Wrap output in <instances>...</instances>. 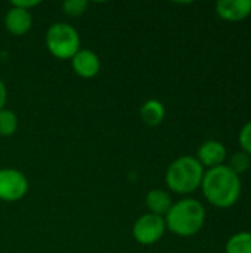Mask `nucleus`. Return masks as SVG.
Here are the masks:
<instances>
[{"mask_svg": "<svg viewBox=\"0 0 251 253\" xmlns=\"http://www.w3.org/2000/svg\"><path fill=\"white\" fill-rule=\"evenodd\" d=\"M206 199L217 208L232 206L241 194V179L229 166L210 168L201 181Z\"/></svg>", "mask_w": 251, "mask_h": 253, "instance_id": "f257e3e1", "label": "nucleus"}, {"mask_svg": "<svg viewBox=\"0 0 251 253\" xmlns=\"http://www.w3.org/2000/svg\"><path fill=\"white\" fill-rule=\"evenodd\" d=\"M166 228L172 233L189 237L197 234L206 221V209L195 199H183L175 203L166 215Z\"/></svg>", "mask_w": 251, "mask_h": 253, "instance_id": "f03ea898", "label": "nucleus"}, {"mask_svg": "<svg viewBox=\"0 0 251 253\" xmlns=\"http://www.w3.org/2000/svg\"><path fill=\"white\" fill-rule=\"evenodd\" d=\"M204 169L197 157L183 156L176 159L166 172L167 187L179 194H188L195 191L203 181Z\"/></svg>", "mask_w": 251, "mask_h": 253, "instance_id": "7ed1b4c3", "label": "nucleus"}, {"mask_svg": "<svg viewBox=\"0 0 251 253\" xmlns=\"http://www.w3.org/2000/svg\"><path fill=\"white\" fill-rule=\"evenodd\" d=\"M80 36L67 22H55L46 33V47L58 59H71L80 50Z\"/></svg>", "mask_w": 251, "mask_h": 253, "instance_id": "20e7f679", "label": "nucleus"}, {"mask_svg": "<svg viewBox=\"0 0 251 253\" xmlns=\"http://www.w3.org/2000/svg\"><path fill=\"white\" fill-rule=\"evenodd\" d=\"M166 231V221L163 216L154 213H145L133 224V237L139 245L149 246L157 243Z\"/></svg>", "mask_w": 251, "mask_h": 253, "instance_id": "39448f33", "label": "nucleus"}, {"mask_svg": "<svg viewBox=\"0 0 251 253\" xmlns=\"http://www.w3.org/2000/svg\"><path fill=\"white\" fill-rule=\"evenodd\" d=\"M28 191L27 176L16 169H0V200L1 202H18Z\"/></svg>", "mask_w": 251, "mask_h": 253, "instance_id": "423d86ee", "label": "nucleus"}, {"mask_svg": "<svg viewBox=\"0 0 251 253\" xmlns=\"http://www.w3.org/2000/svg\"><path fill=\"white\" fill-rule=\"evenodd\" d=\"M71 64L74 73L81 79H93L101 70V59L90 49H80L71 58Z\"/></svg>", "mask_w": 251, "mask_h": 253, "instance_id": "0eeeda50", "label": "nucleus"}, {"mask_svg": "<svg viewBox=\"0 0 251 253\" xmlns=\"http://www.w3.org/2000/svg\"><path fill=\"white\" fill-rule=\"evenodd\" d=\"M226 159V148L222 142L216 139H209L201 147L198 148L197 160L201 163V166H209V168H216L223 163Z\"/></svg>", "mask_w": 251, "mask_h": 253, "instance_id": "6e6552de", "label": "nucleus"}, {"mask_svg": "<svg viewBox=\"0 0 251 253\" xmlns=\"http://www.w3.org/2000/svg\"><path fill=\"white\" fill-rule=\"evenodd\" d=\"M216 12L228 21H241L251 13V0H219Z\"/></svg>", "mask_w": 251, "mask_h": 253, "instance_id": "1a4fd4ad", "label": "nucleus"}, {"mask_svg": "<svg viewBox=\"0 0 251 253\" xmlns=\"http://www.w3.org/2000/svg\"><path fill=\"white\" fill-rule=\"evenodd\" d=\"M6 30L13 36H24L30 31L33 25V16L30 10H24L19 7H10L4 16Z\"/></svg>", "mask_w": 251, "mask_h": 253, "instance_id": "9d476101", "label": "nucleus"}, {"mask_svg": "<svg viewBox=\"0 0 251 253\" xmlns=\"http://www.w3.org/2000/svg\"><path fill=\"white\" fill-rule=\"evenodd\" d=\"M146 208L149 209V213L164 216L173 206L172 197L167 191L164 190H151L146 194Z\"/></svg>", "mask_w": 251, "mask_h": 253, "instance_id": "9b49d317", "label": "nucleus"}, {"mask_svg": "<svg viewBox=\"0 0 251 253\" xmlns=\"http://www.w3.org/2000/svg\"><path fill=\"white\" fill-rule=\"evenodd\" d=\"M166 116L164 105L157 99H148L141 108V117L148 126H158Z\"/></svg>", "mask_w": 251, "mask_h": 253, "instance_id": "f8f14e48", "label": "nucleus"}, {"mask_svg": "<svg viewBox=\"0 0 251 253\" xmlns=\"http://www.w3.org/2000/svg\"><path fill=\"white\" fill-rule=\"evenodd\" d=\"M226 253H251V233L234 234L226 243Z\"/></svg>", "mask_w": 251, "mask_h": 253, "instance_id": "ddd939ff", "label": "nucleus"}, {"mask_svg": "<svg viewBox=\"0 0 251 253\" xmlns=\"http://www.w3.org/2000/svg\"><path fill=\"white\" fill-rule=\"evenodd\" d=\"M18 129V117L10 110H0V135L10 136Z\"/></svg>", "mask_w": 251, "mask_h": 253, "instance_id": "4468645a", "label": "nucleus"}, {"mask_svg": "<svg viewBox=\"0 0 251 253\" xmlns=\"http://www.w3.org/2000/svg\"><path fill=\"white\" fill-rule=\"evenodd\" d=\"M250 154H247L246 151H238V153H235V154L231 157V160H229V168H231L237 175H240V173L246 172V170L250 168Z\"/></svg>", "mask_w": 251, "mask_h": 253, "instance_id": "2eb2a0df", "label": "nucleus"}, {"mask_svg": "<svg viewBox=\"0 0 251 253\" xmlns=\"http://www.w3.org/2000/svg\"><path fill=\"white\" fill-rule=\"evenodd\" d=\"M87 6H89V3L86 0H67V1H64L62 9H64L65 15L75 18V16H81L87 10Z\"/></svg>", "mask_w": 251, "mask_h": 253, "instance_id": "dca6fc26", "label": "nucleus"}, {"mask_svg": "<svg viewBox=\"0 0 251 253\" xmlns=\"http://www.w3.org/2000/svg\"><path fill=\"white\" fill-rule=\"evenodd\" d=\"M240 144L247 154H251V122H249L240 132Z\"/></svg>", "mask_w": 251, "mask_h": 253, "instance_id": "f3484780", "label": "nucleus"}, {"mask_svg": "<svg viewBox=\"0 0 251 253\" xmlns=\"http://www.w3.org/2000/svg\"><path fill=\"white\" fill-rule=\"evenodd\" d=\"M40 4L38 0H12L10 1V6L12 7H19V9H24V10H30L31 7Z\"/></svg>", "mask_w": 251, "mask_h": 253, "instance_id": "a211bd4d", "label": "nucleus"}, {"mask_svg": "<svg viewBox=\"0 0 251 253\" xmlns=\"http://www.w3.org/2000/svg\"><path fill=\"white\" fill-rule=\"evenodd\" d=\"M7 102V89H6V84L3 83V80L0 79V110L4 108Z\"/></svg>", "mask_w": 251, "mask_h": 253, "instance_id": "6ab92c4d", "label": "nucleus"}]
</instances>
